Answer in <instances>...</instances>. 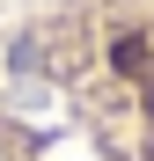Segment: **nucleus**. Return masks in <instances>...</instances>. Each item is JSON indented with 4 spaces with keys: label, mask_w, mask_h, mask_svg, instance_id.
<instances>
[{
    "label": "nucleus",
    "mask_w": 154,
    "mask_h": 161,
    "mask_svg": "<svg viewBox=\"0 0 154 161\" xmlns=\"http://www.w3.org/2000/svg\"><path fill=\"white\" fill-rule=\"evenodd\" d=\"M0 161H154V0L0 15Z\"/></svg>",
    "instance_id": "nucleus-1"
}]
</instances>
